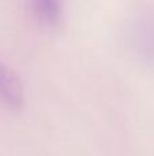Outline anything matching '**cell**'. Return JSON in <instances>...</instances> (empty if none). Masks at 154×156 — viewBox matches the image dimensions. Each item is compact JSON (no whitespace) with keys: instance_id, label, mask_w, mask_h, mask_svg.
<instances>
[{"instance_id":"6da1fadb","label":"cell","mask_w":154,"mask_h":156,"mask_svg":"<svg viewBox=\"0 0 154 156\" xmlns=\"http://www.w3.org/2000/svg\"><path fill=\"white\" fill-rule=\"evenodd\" d=\"M130 48L139 60L154 65V15H147L138 19L131 26Z\"/></svg>"},{"instance_id":"7a4b0ae2","label":"cell","mask_w":154,"mask_h":156,"mask_svg":"<svg viewBox=\"0 0 154 156\" xmlns=\"http://www.w3.org/2000/svg\"><path fill=\"white\" fill-rule=\"evenodd\" d=\"M0 103L8 108H19L23 104L21 81L3 62H0Z\"/></svg>"},{"instance_id":"3957f363","label":"cell","mask_w":154,"mask_h":156,"mask_svg":"<svg viewBox=\"0 0 154 156\" xmlns=\"http://www.w3.org/2000/svg\"><path fill=\"white\" fill-rule=\"evenodd\" d=\"M33 14L45 26H56L62 21V0H30Z\"/></svg>"}]
</instances>
